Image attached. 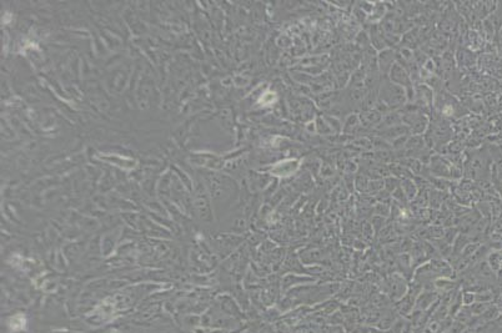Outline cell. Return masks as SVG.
<instances>
[{
    "instance_id": "1",
    "label": "cell",
    "mask_w": 502,
    "mask_h": 333,
    "mask_svg": "<svg viewBox=\"0 0 502 333\" xmlns=\"http://www.w3.org/2000/svg\"><path fill=\"white\" fill-rule=\"evenodd\" d=\"M24 326H25L24 316L16 315L15 317L11 318V322H10L11 329H14V331H19V329L24 328Z\"/></svg>"
}]
</instances>
